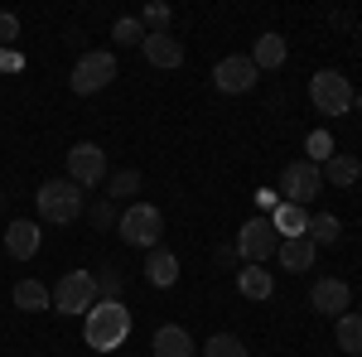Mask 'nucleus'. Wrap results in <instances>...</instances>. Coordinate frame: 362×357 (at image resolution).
<instances>
[{
	"label": "nucleus",
	"instance_id": "20",
	"mask_svg": "<svg viewBox=\"0 0 362 357\" xmlns=\"http://www.w3.org/2000/svg\"><path fill=\"white\" fill-rule=\"evenodd\" d=\"M49 304H54V290H44V280H20V285H15V309L39 314V309H49Z\"/></svg>",
	"mask_w": 362,
	"mask_h": 357
},
{
	"label": "nucleus",
	"instance_id": "21",
	"mask_svg": "<svg viewBox=\"0 0 362 357\" xmlns=\"http://www.w3.org/2000/svg\"><path fill=\"white\" fill-rule=\"evenodd\" d=\"M334 338H338V348L343 353H353V357H362V314H343V319H334Z\"/></svg>",
	"mask_w": 362,
	"mask_h": 357
},
{
	"label": "nucleus",
	"instance_id": "34",
	"mask_svg": "<svg viewBox=\"0 0 362 357\" xmlns=\"http://www.w3.org/2000/svg\"><path fill=\"white\" fill-rule=\"evenodd\" d=\"M0 198H5V193H0Z\"/></svg>",
	"mask_w": 362,
	"mask_h": 357
},
{
	"label": "nucleus",
	"instance_id": "9",
	"mask_svg": "<svg viewBox=\"0 0 362 357\" xmlns=\"http://www.w3.org/2000/svg\"><path fill=\"white\" fill-rule=\"evenodd\" d=\"M324 189V169L309 165V160H295V165L280 169V193H285V203H295V208H305L314 193Z\"/></svg>",
	"mask_w": 362,
	"mask_h": 357
},
{
	"label": "nucleus",
	"instance_id": "14",
	"mask_svg": "<svg viewBox=\"0 0 362 357\" xmlns=\"http://www.w3.org/2000/svg\"><path fill=\"white\" fill-rule=\"evenodd\" d=\"M276 261L285 271H314V261H319V247L309 242V237H285L276 247Z\"/></svg>",
	"mask_w": 362,
	"mask_h": 357
},
{
	"label": "nucleus",
	"instance_id": "22",
	"mask_svg": "<svg viewBox=\"0 0 362 357\" xmlns=\"http://www.w3.org/2000/svg\"><path fill=\"white\" fill-rule=\"evenodd\" d=\"M271 227H276L280 242H285V237H305L309 218H305V208H295V203H280L276 213H271Z\"/></svg>",
	"mask_w": 362,
	"mask_h": 357
},
{
	"label": "nucleus",
	"instance_id": "26",
	"mask_svg": "<svg viewBox=\"0 0 362 357\" xmlns=\"http://www.w3.org/2000/svg\"><path fill=\"white\" fill-rule=\"evenodd\" d=\"M131 193H140V169H116V174H107V198H131Z\"/></svg>",
	"mask_w": 362,
	"mask_h": 357
},
{
	"label": "nucleus",
	"instance_id": "30",
	"mask_svg": "<svg viewBox=\"0 0 362 357\" xmlns=\"http://www.w3.org/2000/svg\"><path fill=\"white\" fill-rule=\"evenodd\" d=\"M15 39H20V20H15V15H0V49L15 44Z\"/></svg>",
	"mask_w": 362,
	"mask_h": 357
},
{
	"label": "nucleus",
	"instance_id": "24",
	"mask_svg": "<svg viewBox=\"0 0 362 357\" xmlns=\"http://www.w3.org/2000/svg\"><path fill=\"white\" fill-rule=\"evenodd\" d=\"M92 285H97V300H121V295H126V275L116 271V266L92 271Z\"/></svg>",
	"mask_w": 362,
	"mask_h": 357
},
{
	"label": "nucleus",
	"instance_id": "3",
	"mask_svg": "<svg viewBox=\"0 0 362 357\" xmlns=\"http://www.w3.org/2000/svg\"><path fill=\"white\" fill-rule=\"evenodd\" d=\"M34 203H39V218L44 222H78L83 218V189H78L73 179H49V184H39Z\"/></svg>",
	"mask_w": 362,
	"mask_h": 357
},
{
	"label": "nucleus",
	"instance_id": "29",
	"mask_svg": "<svg viewBox=\"0 0 362 357\" xmlns=\"http://www.w3.org/2000/svg\"><path fill=\"white\" fill-rule=\"evenodd\" d=\"M324 160H334V140H329V131H314L309 136V165H324Z\"/></svg>",
	"mask_w": 362,
	"mask_h": 357
},
{
	"label": "nucleus",
	"instance_id": "32",
	"mask_svg": "<svg viewBox=\"0 0 362 357\" xmlns=\"http://www.w3.org/2000/svg\"><path fill=\"white\" fill-rule=\"evenodd\" d=\"M256 198H261V208H271V213H276V208H280V198H276V193H271V189H261V193H256Z\"/></svg>",
	"mask_w": 362,
	"mask_h": 357
},
{
	"label": "nucleus",
	"instance_id": "1",
	"mask_svg": "<svg viewBox=\"0 0 362 357\" xmlns=\"http://www.w3.org/2000/svg\"><path fill=\"white\" fill-rule=\"evenodd\" d=\"M83 338L92 353H116L131 338V309L121 300H97L83 314Z\"/></svg>",
	"mask_w": 362,
	"mask_h": 357
},
{
	"label": "nucleus",
	"instance_id": "23",
	"mask_svg": "<svg viewBox=\"0 0 362 357\" xmlns=\"http://www.w3.org/2000/svg\"><path fill=\"white\" fill-rule=\"evenodd\" d=\"M305 237H309V242H314V247H334L338 237H343V222H338L334 213H319V218H309Z\"/></svg>",
	"mask_w": 362,
	"mask_h": 357
},
{
	"label": "nucleus",
	"instance_id": "11",
	"mask_svg": "<svg viewBox=\"0 0 362 357\" xmlns=\"http://www.w3.org/2000/svg\"><path fill=\"white\" fill-rule=\"evenodd\" d=\"M256 63H251L247 54H232V58H223L218 68H213V87L218 92H227V97H242V92H251L256 87Z\"/></svg>",
	"mask_w": 362,
	"mask_h": 357
},
{
	"label": "nucleus",
	"instance_id": "17",
	"mask_svg": "<svg viewBox=\"0 0 362 357\" xmlns=\"http://www.w3.org/2000/svg\"><path fill=\"white\" fill-rule=\"evenodd\" d=\"M324 184H334V189H353L362 179V160L358 155H334V160H324Z\"/></svg>",
	"mask_w": 362,
	"mask_h": 357
},
{
	"label": "nucleus",
	"instance_id": "31",
	"mask_svg": "<svg viewBox=\"0 0 362 357\" xmlns=\"http://www.w3.org/2000/svg\"><path fill=\"white\" fill-rule=\"evenodd\" d=\"M92 222H97V227H112V198H107V203H97V208H92Z\"/></svg>",
	"mask_w": 362,
	"mask_h": 357
},
{
	"label": "nucleus",
	"instance_id": "10",
	"mask_svg": "<svg viewBox=\"0 0 362 357\" xmlns=\"http://www.w3.org/2000/svg\"><path fill=\"white\" fill-rule=\"evenodd\" d=\"M309 304H314L324 319H343V314L353 309V285L338 280V275H319V280L309 285Z\"/></svg>",
	"mask_w": 362,
	"mask_h": 357
},
{
	"label": "nucleus",
	"instance_id": "25",
	"mask_svg": "<svg viewBox=\"0 0 362 357\" xmlns=\"http://www.w3.org/2000/svg\"><path fill=\"white\" fill-rule=\"evenodd\" d=\"M203 357H247V343H242L237 333H213V338L203 343Z\"/></svg>",
	"mask_w": 362,
	"mask_h": 357
},
{
	"label": "nucleus",
	"instance_id": "12",
	"mask_svg": "<svg viewBox=\"0 0 362 357\" xmlns=\"http://www.w3.org/2000/svg\"><path fill=\"white\" fill-rule=\"evenodd\" d=\"M140 54H145V63H150V68H179V63H184V44H179V39L165 29V34H145Z\"/></svg>",
	"mask_w": 362,
	"mask_h": 357
},
{
	"label": "nucleus",
	"instance_id": "6",
	"mask_svg": "<svg viewBox=\"0 0 362 357\" xmlns=\"http://www.w3.org/2000/svg\"><path fill=\"white\" fill-rule=\"evenodd\" d=\"M280 247V232L271 227V218H251L242 222V232H237V256L247 261V266H266Z\"/></svg>",
	"mask_w": 362,
	"mask_h": 357
},
{
	"label": "nucleus",
	"instance_id": "28",
	"mask_svg": "<svg viewBox=\"0 0 362 357\" xmlns=\"http://www.w3.org/2000/svg\"><path fill=\"white\" fill-rule=\"evenodd\" d=\"M169 20H174V10H169V5H145V15H140L145 34H165Z\"/></svg>",
	"mask_w": 362,
	"mask_h": 357
},
{
	"label": "nucleus",
	"instance_id": "13",
	"mask_svg": "<svg viewBox=\"0 0 362 357\" xmlns=\"http://www.w3.org/2000/svg\"><path fill=\"white\" fill-rule=\"evenodd\" d=\"M39 242H44L39 222L20 218V222H10V227H5V251H10L15 261H29V256H39Z\"/></svg>",
	"mask_w": 362,
	"mask_h": 357
},
{
	"label": "nucleus",
	"instance_id": "18",
	"mask_svg": "<svg viewBox=\"0 0 362 357\" xmlns=\"http://www.w3.org/2000/svg\"><path fill=\"white\" fill-rule=\"evenodd\" d=\"M155 357H194V338L179 329V324H165V329H155Z\"/></svg>",
	"mask_w": 362,
	"mask_h": 357
},
{
	"label": "nucleus",
	"instance_id": "4",
	"mask_svg": "<svg viewBox=\"0 0 362 357\" xmlns=\"http://www.w3.org/2000/svg\"><path fill=\"white\" fill-rule=\"evenodd\" d=\"M121 242L126 247H140V251H155L160 247V232H165V213L155 208V203H131L126 213H121Z\"/></svg>",
	"mask_w": 362,
	"mask_h": 357
},
{
	"label": "nucleus",
	"instance_id": "33",
	"mask_svg": "<svg viewBox=\"0 0 362 357\" xmlns=\"http://www.w3.org/2000/svg\"><path fill=\"white\" fill-rule=\"evenodd\" d=\"M353 107H358V111H362V92H358V102H353Z\"/></svg>",
	"mask_w": 362,
	"mask_h": 357
},
{
	"label": "nucleus",
	"instance_id": "16",
	"mask_svg": "<svg viewBox=\"0 0 362 357\" xmlns=\"http://www.w3.org/2000/svg\"><path fill=\"white\" fill-rule=\"evenodd\" d=\"M145 280L155 285V290H169L174 280H179V256L165 247H155L150 256H145Z\"/></svg>",
	"mask_w": 362,
	"mask_h": 357
},
{
	"label": "nucleus",
	"instance_id": "8",
	"mask_svg": "<svg viewBox=\"0 0 362 357\" xmlns=\"http://www.w3.org/2000/svg\"><path fill=\"white\" fill-rule=\"evenodd\" d=\"M97 304V285H92V271H68L54 285V309L58 314H87Z\"/></svg>",
	"mask_w": 362,
	"mask_h": 357
},
{
	"label": "nucleus",
	"instance_id": "2",
	"mask_svg": "<svg viewBox=\"0 0 362 357\" xmlns=\"http://www.w3.org/2000/svg\"><path fill=\"white\" fill-rule=\"evenodd\" d=\"M309 102H314L319 116H348V107L358 102V92H353V83H348V73L324 68V73L309 78Z\"/></svg>",
	"mask_w": 362,
	"mask_h": 357
},
{
	"label": "nucleus",
	"instance_id": "19",
	"mask_svg": "<svg viewBox=\"0 0 362 357\" xmlns=\"http://www.w3.org/2000/svg\"><path fill=\"white\" fill-rule=\"evenodd\" d=\"M237 290L247 300H271L276 295V275L266 271V266H247V271H237Z\"/></svg>",
	"mask_w": 362,
	"mask_h": 357
},
{
	"label": "nucleus",
	"instance_id": "27",
	"mask_svg": "<svg viewBox=\"0 0 362 357\" xmlns=\"http://www.w3.org/2000/svg\"><path fill=\"white\" fill-rule=\"evenodd\" d=\"M112 39H116V49H131V44L140 49V44H145V25L126 15V20H116V25H112Z\"/></svg>",
	"mask_w": 362,
	"mask_h": 357
},
{
	"label": "nucleus",
	"instance_id": "15",
	"mask_svg": "<svg viewBox=\"0 0 362 357\" xmlns=\"http://www.w3.org/2000/svg\"><path fill=\"white\" fill-rule=\"evenodd\" d=\"M285 54H290V49H285V34H276V29H266V34L256 39V49H251L247 58L256 63V73H266V68L276 73L280 63H285Z\"/></svg>",
	"mask_w": 362,
	"mask_h": 357
},
{
	"label": "nucleus",
	"instance_id": "5",
	"mask_svg": "<svg viewBox=\"0 0 362 357\" xmlns=\"http://www.w3.org/2000/svg\"><path fill=\"white\" fill-rule=\"evenodd\" d=\"M116 78V54H107V49H92V54H83L78 63H73V92L78 97H97L102 87Z\"/></svg>",
	"mask_w": 362,
	"mask_h": 357
},
{
	"label": "nucleus",
	"instance_id": "7",
	"mask_svg": "<svg viewBox=\"0 0 362 357\" xmlns=\"http://www.w3.org/2000/svg\"><path fill=\"white\" fill-rule=\"evenodd\" d=\"M68 179H73L78 189H97V184H107V155H102V145L78 140V145L68 150Z\"/></svg>",
	"mask_w": 362,
	"mask_h": 357
}]
</instances>
